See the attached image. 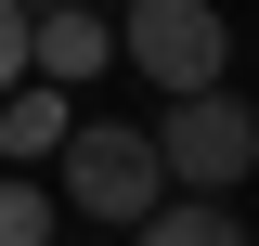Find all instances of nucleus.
<instances>
[{
    "label": "nucleus",
    "instance_id": "4",
    "mask_svg": "<svg viewBox=\"0 0 259 246\" xmlns=\"http://www.w3.org/2000/svg\"><path fill=\"white\" fill-rule=\"evenodd\" d=\"M26 65L52 78V91H91L104 65H130L117 52V13H39V26H26Z\"/></svg>",
    "mask_w": 259,
    "mask_h": 246
},
{
    "label": "nucleus",
    "instance_id": "3",
    "mask_svg": "<svg viewBox=\"0 0 259 246\" xmlns=\"http://www.w3.org/2000/svg\"><path fill=\"white\" fill-rule=\"evenodd\" d=\"M156 155H168V194H221V208H233V182L259 169V104L246 91L168 104V117H156Z\"/></svg>",
    "mask_w": 259,
    "mask_h": 246
},
{
    "label": "nucleus",
    "instance_id": "5",
    "mask_svg": "<svg viewBox=\"0 0 259 246\" xmlns=\"http://www.w3.org/2000/svg\"><path fill=\"white\" fill-rule=\"evenodd\" d=\"M78 143V91H52V78H26V91L0 104V169H39V155Z\"/></svg>",
    "mask_w": 259,
    "mask_h": 246
},
{
    "label": "nucleus",
    "instance_id": "8",
    "mask_svg": "<svg viewBox=\"0 0 259 246\" xmlns=\"http://www.w3.org/2000/svg\"><path fill=\"white\" fill-rule=\"evenodd\" d=\"M26 78H39V65H26V13H13V0H0V104L26 91Z\"/></svg>",
    "mask_w": 259,
    "mask_h": 246
},
{
    "label": "nucleus",
    "instance_id": "6",
    "mask_svg": "<svg viewBox=\"0 0 259 246\" xmlns=\"http://www.w3.org/2000/svg\"><path fill=\"white\" fill-rule=\"evenodd\" d=\"M130 246H246V220H233L221 194H168V208L143 220V233H130Z\"/></svg>",
    "mask_w": 259,
    "mask_h": 246
},
{
    "label": "nucleus",
    "instance_id": "2",
    "mask_svg": "<svg viewBox=\"0 0 259 246\" xmlns=\"http://www.w3.org/2000/svg\"><path fill=\"white\" fill-rule=\"evenodd\" d=\"M117 52H130V78H156L168 104L233 91V26H221V0H130V13H117Z\"/></svg>",
    "mask_w": 259,
    "mask_h": 246
},
{
    "label": "nucleus",
    "instance_id": "7",
    "mask_svg": "<svg viewBox=\"0 0 259 246\" xmlns=\"http://www.w3.org/2000/svg\"><path fill=\"white\" fill-rule=\"evenodd\" d=\"M0 246H65V233H52V194H39V169H0Z\"/></svg>",
    "mask_w": 259,
    "mask_h": 246
},
{
    "label": "nucleus",
    "instance_id": "1",
    "mask_svg": "<svg viewBox=\"0 0 259 246\" xmlns=\"http://www.w3.org/2000/svg\"><path fill=\"white\" fill-rule=\"evenodd\" d=\"M52 169H65V208L104 220L117 246L168 208V155H156V130H130V117H78V143H65Z\"/></svg>",
    "mask_w": 259,
    "mask_h": 246
}]
</instances>
